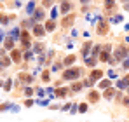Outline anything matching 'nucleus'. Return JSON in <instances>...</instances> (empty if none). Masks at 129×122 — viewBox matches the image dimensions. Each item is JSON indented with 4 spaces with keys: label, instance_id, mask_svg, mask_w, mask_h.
I'll list each match as a JSON object with an SVG mask.
<instances>
[{
    "label": "nucleus",
    "instance_id": "4",
    "mask_svg": "<svg viewBox=\"0 0 129 122\" xmlns=\"http://www.w3.org/2000/svg\"><path fill=\"white\" fill-rule=\"evenodd\" d=\"M108 52H110V45H107V47L103 49V52H101L100 59H101V61H108V59H110V54H108Z\"/></svg>",
    "mask_w": 129,
    "mask_h": 122
},
{
    "label": "nucleus",
    "instance_id": "2",
    "mask_svg": "<svg viewBox=\"0 0 129 122\" xmlns=\"http://www.w3.org/2000/svg\"><path fill=\"white\" fill-rule=\"evenodd\" d=\"M126 54H127V51H126L124 47H117V51H115V61L126 58Z\"/></svg>",
    "mask_w": 129,
    "mask_h": 122
},
{
    "label": "nucleus",
    "instance_id": "27",
    "mask_svg": "<svg viewBox=\"0 0 129 122\" xmlns=\"http://www.w3.org/2000/svg\"><path fill=\"white\" fill-rule=\"evenodd\" d=\"M9 63H11V59H7V58H5V59H2V63H0V66H7Z\"/></svg>",
    "mask_w": 129,
    "mask_h": 122
},
{
    "label": "nucleus",
    "instance_id": "39",
    "mask_svg": "<svg viewBox=\"0 0 129 122\" xmlns=\"http://www.w3.org/2000/svg\"><path fill=\"white\" fill-rule=\"evenodd\" d=\"M126 9H127V11H129V4H127V5H126Z\"/></svg>",
    "mask_w": 129,
    "mask_h": 122
},
{
    "label": "nucleus",
    "instance_id": "12",
    "mask_svg": "<svg viewBox=\"0 0 129 122\" xmlns=\"http://www.w3.org/2000/svg\"><path fill=\"white\" fill-rule=\"evenodd\" d=\"M26 12H28V14L35 12V4H33V2H30V4H28V7H26Z\"/></svg>",
    "mask_w": 129,
    "mask_h": 122
},
{
    "label": "nucleus",
    "instance_id": "11",
    "mask_svg": "<svg viewBox=\"0 0 129 122\" xmlns=\"http://www.w3.org/2000/svg\"><path fill=\"white\" fill-rule=\"evenodd\" d=\"M98 33H101V35L107 33V23H101V24L98 26Z\"/></svg>",
    "mask_w": 129,
    "mask_h": 122
},
{
    "label": "nucleus",
    "instance_id": "1",
    "mask_svg": "<svg viewBox=\"0 0 129 122\" xmlns=\"http://www.w3.org/2000/svg\"><path fill=\"white\" fill-rule=\"evenodd\" d=\"M80 68H70V70H66L64 72V79H68V80H73V79H79L80 77Z\"/></svg>",
    "mask_w": 129,
    "mask_h": 122
},
{
    "label": "nucleus",
    "instance_id": "9",
    "mask_svg": "<svg viewBox=\"0 0 129 122\" xmlns=\"http://www.w3.org/2000/svg\"><path fill=\"white\" fill-rule=\"evenodd\" d=\"M11 58L14 63H18L19 61V51H16V49H12V52H11Z\"/></svg>",
    "mask_w": 129,
    "mask_h": 122
},
{
    "label": "nucleus",
    "instance_id": "37",
    "mask_svg": "<svg viewBox=\"0 0 129 122\" xmlns=\"http://www.w3.org/2000/svg\"><path fill=\"white\" fill-rule=\"evenodd\" d=\"M124 103H126V105L129 106V98H126V100H124Z\"/></svg>",
    "mask_w": 129,
    "mask_h": 122
},
{
    "label": "nucleus",
    "instance_id": "15",
    "mask_svg": "<svg viewBox=\"0 0 129 122\" xmlns=\"http://www.w3.org/2000/svg\"><path fill=\"white\" fill-rule=\"evenodd\" d=\"M11 37H12V39H18V37H19V28H14V30L11 32Z\"/></svg>",
    "mask_w": 129,
    "mask_h": 122
},
{
    "label": "nucleus",
    "instance_id": "24",
    "mask_svg": "<svg viewBox=\"0 0 129 122\" xmlns=\"http://www.w3.org/2000/svg\"><path fill=\"white\" fill-rule=\"evenodd\" d=\"M61 11H63V12H68V11H70V4H66V2H64L63 7H61Z\"/></svg>",
    "mask_w": 129,
    "mask_h": 122
},
{
    "label": "nucleus",
    "instance_id": "7",
    "mask_svg": "<svg viewBox=\"0 0 129 122\" xmlns=\"http://www.w3.org/2000/svg\"><path fill=\"white\" fill-rule=\"evenodd\" d=\"M98 100H100V94H98V93H94V91H91V93H89V101L96 103Z\"/></svg>",
    "mask_w": 129,
    "mask_h": 122
},
{
    "label": "nucleus",
    "instance_id": "34",
    "mask_svg": "<svg viewBox=\"0 0 129 122\" xmlns=\"http://www.w3.org/2000/svg\"><path fill=\"white\" fill-rule=\"evenodd\" d=\"M11 84H12V80H7V84H5V89H7V91L11 89Z\"/></svg>",
    "mask_w": 129,
    "mask_h": 122
},
{
    "label": "nucleus",
    "instance_id": "36",
    "mask_svg": "<svg viewBox=\"0 0 129 122\" xmlns=\"http://www.w3.org/2000/svg\"><path fill=\"white\" fill-rule=\"evenodd\" d=\"M113 4V0H107V5H112Z\"/></svg>",
    "mask_w": 129,
    "mask_h": 122
},
{
    "label": "nucleus",
    "instance_id": "5",
    "mask_svg": "<svg viewBox=\"0 0 129 122\" xmlns=\"http://www.w3.org/2000/svg\"><path fill=\"white\" fill-rule=\"evenodd\" d=\"M33 19L35 21H42L44 19V11L42 9H37V11L33 12Z\"/></svg>",
    "mask_w": 129,
    "mask_h": 122
},
{
    "label": "nucleus",
    "instance_id": "13",
    "mask_svg": "<svg viewBox=\"0 0 129 122\" xmlns=\"http://www.w3.org/2000/svg\"><path fill=\"white\" fill-rule=\"evenodd\" d=\"M54 26H56V24H54V21H52V19L45 23V30H49V32H51V30H54Z\"/></svg>",
    "mask_w": 129,
    "mask_h": 122
},
{
    "label": "nucleus",
    "instance_id": "26",
    "mask_svg": "<svg viewBox=\"0 0 129 122\" xmlns=\"http://www.w3.org/2000/svg\"><path fill=\"white\" fill-rule=\"evenodd\" d=\"M21 79H23V80H26V82H31V77H30V75H24V73L21 75Z\"/></svg>",
    "mask_w": 129,
    "mask_h": 122
},
{
    "label": "nucleus",
    "instance_id": "14",
    "mask_svg": "<svg viewBox=\"0 0 129 122\" xmlns=\"http://www.w3.org/2000/svg\"><path fill=\"white\" fill-rule=\"evenodd\" d=\"M86 65L87 66H94L96 65V58H86Z\"/></svg>",
    "mask_w": 129,
    "mask_h": 122
},
{
    "label": "nucleus",
    "instance_id": "30",
    "mask_svg": "<svg viewBox=\"0 0 129 122\" xmlns=\"http://www.w3.org/2000/svg\"><path fill=\"white\" fill-rule=\"evenodd\" d=\"M120 19H122V16H117V18H113V19H110V23H119Z\"/></svg>",
    "mask_w": 129,
    "mask_h": 122
},
{
    "label": "nucleus",
    "instance_id": "38",
    "mask_svg": "<svg viewBox=\"0 0 129 122\" xmlns=\"http://www.w3.org/2000/svg\"><path fill=\"white\" fill-rule=\"evenodd\" d=\"M2 39H4V33H2V32H0V42H2Z\"/></svg>",
    "mask_w": 129,
    "mask_h": 122
},
{
    "label": "nucleus",
    "instance_id": "28",
    "mask_svg": "<svg viewBox=\"0 0 129 122\" xmlns=\"http://www.w3.org/2000/svg\"><path fill=\"white\" fill-rule=\"evenodd\" d=\"M42 80H44V82L49 80V73H47V72H44V73H42Z\"/></svg>",
    "mask_w": 129,
    "mask_h": 122
},
{
    "label": "nucleus",
    "instance_id": "33",
    "mask_svg": "<svg viewBox=\"0 0 129 122\" xmlns=\"http://www.w3.org/2000/svg\"><path fill=\"white\" fill-rule=\"evenodd\" d=\"M24 59H31V52H30V51L24 52Z\"/></svg>",
    "mask_w": 129,
    "mask_h": 122
},
{
    "label": "nucleus",
    "instance_id": "22",
    "mask_svg": "<svg viewBox=\"0 0 129 122\" xmlns=\"http://www.w3.org/2000/svg\"><path fill=\"white\" fill-rule=\"evenodd\" d=\"M72 23H73V18H64V21H63L64 26H68V24H72Z\"/></svg>",
    "mask_w": 129,
    "mask_h": 122
},
{
    "label": "nucleus",
    "instance_id": "21",
    "mask_svg": "<svg viewBox=\"0 0 129 122\" xmlns=\"http://www.w3.org/2000/svg\"><path fill=\"white\" fill-rule=\"evenodd\" d=\"M112 96H113V91H112V89H107V91H105V98H108V100H110Z\"/></svg>",
    "mask_w": 129,
    "mask_h": 122
},
{
    "label": "nucleus",
    "instance_id": "6",
    "mask_svg": "<svg viewBox=\"0 0 129 122\" xmlns=\"http://www.w3.org/2000/svg\"><path fill=\"white\" fill-rule=\"evenodd\" d=\"M117 87H119V89H129V84H127L126 79H122V80L117 82Z\"/></svg>",
    "mask_w": 129,
    "mask_h": 122
},
{
    "label": "nucleus",
    "instance_id": "20",
    "mask_svg": "<svg viewBox=\"0 0 129 122\" xmlns=\"http://www.w3.org/2000/svg\"><path fill=\"white\" fill-rule=\"evenodd\" d=\"M54 94H58V96H64V94H66V89H64V87H63V89H58Z\"/></svg>",
    "mask_w": 129,
    "mask_h": 122
},
{
    "label": "nucleus",
    "instance_id": "29",
    "mask_svg": "<svg viewBox=\"0 0 129 122\" xmlns=\"http://www.w3.org/2000/svg\"><path fill=\"white\" fill-rule=\"evenodd\" d=\"M122 66H124L126 70H129V59H124V61H122Z\"/></svg>",
    "mask_w": 129,
    "mask_h": 122
},
{
    "label": "nucleus",
    "instance_id": "35",
    "mask_svg": "<svg viewBox=\"0 0 129 122\" xmlns=\"http://www.w3.org/2000/svg\"><path fill=\"white\" fill-rule=\"evenodd\" d=\"M52 4V0H44V5H51Z\"/></svg>",
    "mask_w": 129,
    "mask_h": 122
},
{
    "label": "nucleus",
    "instance_id": "19",
    "mask_svg": "<svg viewBox=\"0 0 129 122\" xmlns=\"http://www.w3.org/2000/svg\"><path fill=\"white\" fill-rule=\"evenodd\" d=\"M86 110H87V105L86 103H80V105H79V112L82 113V112H86Z\"/></svg>",
    "mask_w": 129,
    "mask_h": 122
},
{
    "label": "nucleus",
    "instance_id": "25",
    "mask_svg": "<svg viewBox=\"0 0 129 122\" xmlns=\"http://www.w3.org/2000/svg\"><path fill=\"white\" fill-rule=\"evenodd\" d=\"M98 52H100V45H96V47L92 49V58H96V56H98Z\"/></svg>",
    "mask_w": 129,
    "mask_h": 122
},
{
    "label": "nucleus",
    "instance_id": "41",
    "mask_svg": "<svg viewBox=\"0 0 129 122\" xmlns=\"http://www.w3.org/2000/svg\"><path fill=\"white\" fill-rule=\"evenodd\" d=\"M0 85H2V84H0Z\"/></svg>",
    "mask_w": 129,
    "mask_h": 122
},
{
    "label": "nucleus",
    "instance_id": "23",
    "mask_svg": "<svg viewBox=\"0 0 129 122\" xmlns=\"http://www.w3.org/2000/svg\"><path fill=\"white\" fill-rule=\"evenodd\" d=\"M89 49H91V42H87L86 45H84V56H87V52H89Z\"/></svg>",
    "mask_w": 129,
    "mask_h": 122
},
{
    "label": "nucleus",
    "instance_id": "3",
    "mask_svg": "<svg viewBox=\"0 0 129 122\" xmlns=\"http://www.w3.org/2000/svg\"><path fill=\"white\" fill-rule=\"evenodd\" d=\"M33 33H35L37 37H42L44 33H45V30H44V26H40V24H35V26H33Z\"/></svg>",
    "mask_w": 129,
    "mask_h": 122
},
{
    "label": "nucleus",
    "instance_id": "8",
    "mask_svg": "<svg viewBox=\"0 0 129 122\" xmlns=\"http://www.w3.org/2000/svg\"><path fill=\"white\" fill-rule=\"evenodd\" d=\"M101 75H103L101 70H94V72L91 73V79H92V80H98V79H101Z\"/></svg>",
    "mask_w": 129,
    "mask_h": 122
},
{
    "label": "nucleus",
    "instance_id": "10",
    "mask_svg": "<svg viewBox=\"0 0 129 122\" xmlns=\"http://www.w3.org/2000/svg\"><path fill=\"white\" fill-rule=\"evenodd\" d=\"M12 45H14V39L12 37H7L5 39V49H12Z\"/></svg>",
    "mask_w": 129,
    "mask_h": 122
},
{
    "label": "nucleus",
    "instance_id": "18",
    "mask_svg": "<svg viewBox=\"0 0 129 122\" xmlns=\"http://www.w3.org/2000/svg\"><path fill=\"white\" fill-rule=\"evenodd\" d=\"M73 61H75V56H68V58L64 59V65H72Z\"/></svg>",
    "mask_w": 129,
    "mask_h": 122
},
{
    "label": "nucleus",
    "instance_id": "31",
    "mask_svg": "<svg viewBox=\"0 0 129 122\" xmlns=\"http://www.w3.org/2000/svg\"><path fill=\"white\" fill-rule=\"evenodd\" d=\"M108 77H110V79H115L117 75H115V72H113V70H110V72H108Z\"/></svg>",
    "mask_w": 129,
    "mask_h": 122
},
{
    "label": "nucleus",
    "instance_id": "40",
    "mask_svg": "<svg viewBox=\"0 0 129 122\" xmlns=\"http://www.w3.org/2000/svg\"><path fill=\"white\" fill-rule=\"evenodd\" d=\"M122 2H127V0H122Z\"/></svg>",
    "mask_w": 129,
    "mask_h": 122
},
{
    "label": "nucleus",
    "instance_id": "17",
    "mask_svg": "<svg viewBox=\"0 0 129 122\" xmlns=\"http://www.w3.org/2000/svg\"><path fill=\"white\" fill-rule=\"evenodd\" d=\"M100 87H101V89H108V87H110V80H103L100 84Z\"/></svg>",
    "mask_w": 129,
    "mask_h": 122
},
{
    "label": "nucleus",
    "instance_id": "16",
    "mask_svg": "<svg viewBox=\"0 0 129 122\" xmlns=\"http://www.w3.org/2000/svg\"><path fill=\"white\" fill-rule=\"evenodd\" d=\"M56 18H58V9H56V7H54V9H52V11H51V19L54 21V19H56Z\"/></svg>",
    "mask_w": 129,
    "mask_h": 122
},
{
    "label": "nucleus",
    "instance_id": "32",
    "mask_svg": "<svg viewBox=\"0 0 129 122\" xmlns=\"http://www.w3.org/2000/svg\"><path fill=\"white\" fill-rule=\"evenodd\" d=\"M80 87H82L80 84H73V87H72V89H73V91H80Z\"/></svg>",
    "mask_w": 129,
    "mask_h": 122
}]
</instances>
